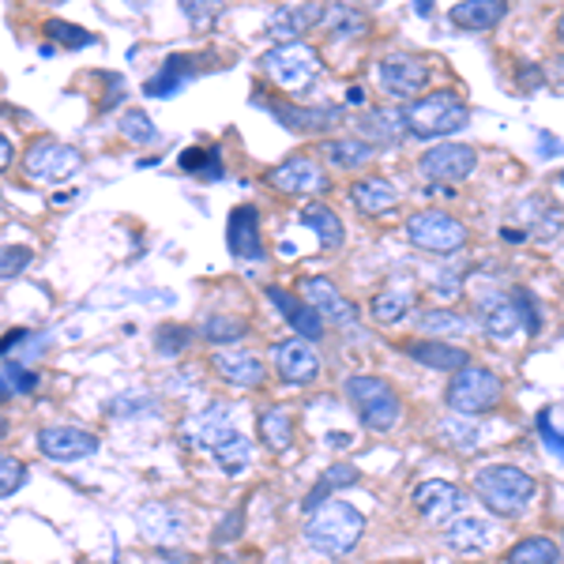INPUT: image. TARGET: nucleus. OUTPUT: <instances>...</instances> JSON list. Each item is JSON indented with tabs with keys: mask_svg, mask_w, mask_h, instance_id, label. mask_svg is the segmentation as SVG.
<instances>
[{
	"mask_svg": "<svg viewBox=\"0 0 564 564\" xmlns=\"http://www.w3.org/2000/svg\"><path fill=\"white\" fill-rule=\"evenodd\" d=\"M557 34H561V42H564V15H561V23H557Z\"/></svg>",
	"mask_w": 564,
	"mask_h": 564,
	"instance_id": "nucleus-53",
	"label": "nucleus"
},
{
	"mask_svg": "<svg viewBox=\"0 0 564 564\" xmlns=\"http://www.w3.org/2000/svg\"><path fill=\"white\" fill-rule=\"evenodd\" d=\"M212 154H215V151H199V148H193V151L181 154V166H185V170H207V166H212Z\"/></svg>",
	"mask_w": 564,
	"mask_h": 564,
	"instance_id": "nucleus-49",
	"label": "nucleus"
},
{
	"mask_svg": "<svg viewBox=\"0 0 564 564\" xmlns=\"http://www.w3.org/2000/svg\"><path fill=\"white\" fill-rule=\"evenodd\" d=\"M350 199L361 215H384L399 204V188L388 177H366L350 188Z\"/></svg>",
	"mask_w": 564,
	"mask_h": 564,
	"instance_id": "nucleus-24",
	"label": "nucleus"
},
{
	"mask_svg": "<svg viewBox=\"0 0 564 564\" xmlns=\"http://www.w3.org/2000/svg\"><path fill=\"white\" fill-rule=\"evenodd\" d=\"M241 527H245V523H241V512H226L223 527H218V531H215V545H226L230 539H238Z\"/></svg>",
	"mask_w": 564,
	"mask_h": 564,
	"instance_id": "nucleus-48",
	"label": "nucleus"
},
{
	"mask_svg": "<svg viewBox=\"0 0 564 564\" xmlns=\"http://www.w3.org/2000/svg\"><path fill=\"white\" fill-rule=\"evenodd\" d=\"M361 102H366V90H361V87H350V90H347V106H361Z\"/></svg>",
	"mask_w": 564,
	"mask_h": 564,
	"instance_id": "nucleus-52",
	"label": "nucleus"
},
{
	"mask_svg": "<svg viewBox=\"0 0 564 564\" xmlns=\"http://www.w3.org/2000/svg\"><path fill=\"white\" fill-rule=\"evenodd\" d=\"M26 335H31V332H23V327H15V332H8L4 339H0V358H4V354L12 350V347H20V343H26Z\"/></svg>",
	"mask_w": 564,
	"mask_h": 564,
	"instance_id": "nucleus-50",
	"label": "nucleus"
},
{
	"mask_svg": "<svg viewBox=\"0 0 564 564\" xmlns=\"http://www.w3.org/2000/svg\"><path fill=\"white\" fill-rule=\"evenodd\" d=\"M268 302L279 308V316L294 327V335H302V339H321L324 335V321L316 316V308L308 302H297L294 294H286L282 286H268Z\"/></svg>",
	"mask_w": 564,
	"mask_h": 564,
	"instance_id": "nucleus-18",
	"label": "nucleus"
},
{
	"mask_svg": "<svg viewBox=\"0 0 564 564\" xmlns=\"http://www.w3.org/2000/svg\"><path fill=\"white\" fill-rule=\"evenodd\" d=\"M12 159H15L12 140H8V135H0V174H4V170L12 166Z\"/></svg>",
	"mask_w": 564,
	"mask_h": 564,
	"instance_id": "nucleus-51",
	"label": "nucleus"
},
{
	"mask_svg": "<svg viewBox=\"0 0 564 564\" xmlns=\"http://www.w3.org/2000/svg\"><path fill=\"white\" fill-rule=\"evenodd\" d=\"M23 481H26V463L8 456V452H0V497L20 494Z\"/></svg>",
	"mask_w": 564,
	"mask_h": 564,
	"instance_id": "nucleus-42",
	"label": "nucleus"
},
{
	"mask_svg": "<svg viewBox=\"0 0 564 564\" xmlns=\"http://www.w3.org/2000/svg\"><path fill=\"white\" fill-rule=\"evenodd\" d=\"M188 72H193V65H188V57H170L166 65L159 68V76L148 79V95L154 98H166V95H174V90H181V84L188 79Z\"/></svg>",
	"mask_w": 564,
	"mask_h": 564,
	"instance_id": "nucleus-34",
	"label": "nucleus"
},
{
	"mask_svg": "<svg viewBox=\"0 0 564 564\" xmlns=\"http://www.w3.org/2000/svg\"><path fill=\"white\" fill-rule=\"evenodd\" d=\"M188 343H193V332H188V327H181V324H162L159 332H154V350L166 354V358L185 354Z\"/></svg>",
	"mask_w": 564,
	"mask_h": 564,
	"instance_id": "nucleus-40",
	"label": "nucleus"
},
{
	"mask_svg": "<svg viewBox=\"0 0 564 564\" xmlns=\"http://www.w3.org/2000/svg\"><path fill=\"white\" fill-rule=\"evenodd\" d=\"M417 366L425 369H436V372H459L470 366V354L452 347V343H441V339H417V343H406L403 347Z\"/></svg>",
	"mask_w": 564,
	"mask_h": 564,
	"instance_id": "nucleus-21",
	"label": "nucleus"
},
{
	"mask_svg": "<svg viewBox=\"0 0 564 564\" xmlns=\"http://www.w3.org/2000/svg\"><path fill=\"white\" fill-rule=\"evenodd\" d=\"M271 361H275L279 377L286 384H313L316 372H321V358L313 354L305 339H286V343H275L271 350Z\"/></svg>",
	"mask_w": 564,
	"mask_h": 564,
	"instance_id": "nucleus-16",
	"label": "nucleus"
},
{
	"mask_svg": "<svg viewBox=\"0 0 564 564\" xmlns=\"http://www.w3.org/2000/svg\"><path fill=\"white\" fill-rule=\"evenodd\" d=\"M302 294H305V302L316 308V316H321L324 324H343V327L358 324V305H354L327 275H308L302 282Z\"/></svg>",
	"mask_w": 564,
	"mask_h": 564,
	"instance_id": "nucleus-11",
	"label": "nucleus"
},
{
	"mask_svg": "<svg viewBox=\"0 0 564 564\" xmlns=\"http://www.w3.org/2000/svg\"><path fill=\"white\" fill-rule=\"evenodd\" d=\"M508 564H564L561 545L545 534H534V539H523L508 550Z\"/></svg>",
	"mask_w": 564,
	"mask_h": 564,
	"instance_id": "nucleus-29",
	"label": "nucleus"
},
{
	"mask_svg": "<svg viewBox=\"0 0 564 564\" xmlns=\"http://www.w3.org/2000/svg\"><path fill=\"white\" fill-rule=\"evenodd\" d=\"M444 542H448V550H456V553L486 550L489 527L481 520H475V516H459V520H452L448 527H444Z\"/></svg>",
	"mask_w": 564,
	"mask_h": 564,
	"instance_id": "nucleus-26",
	"label": "nucleus"
},
{
	"mask_svg": "<svg viewBox=\"0 0 564 564\" xmlns=\"http://www.w3.org/2000/svg\"><path fill=\"white\" fill-rule=\"evenodd\" d=\"M39 452L50 463H79L98 452V436L79 425H45L39 433Z\"/></svg>",
	"mask_w": 564,
	"mask_h": 564,
	"instance_id": "nucleus-10",
	"label": "nucleus"
},
{
	"mask_svg": "<svg viewBox=\"0 0 564 564\" xmlns=\"http://www.w3.org/2000/svg\"><path fill=\"white\" fill-rule=\"evenodd\" d=\"M481 327H486L489 339H497V343L516 339V332L523 327V316H520V305L512 302V294L508 297L497 294L481 302Z\"/></svg>",
	"mask_w": 564,
	"mask_h": 564,
	"instance_id": "nucleus-22",
	"label": "nucleus"
},
{
	"mask_svg": "<svg viewBox=\"0 0 564 564\" xmlns=\"http://www.w3.org/2000/svg\"><path fill=\"white\" fill-rule=\"evenodd\" d=\"M343 391H347V403L358 411L361 425L372 433H388L395 430L399 414H403V403H399L395 388L388 384V380L380 377H350L347 384H343Z\"/></svg>",
	"mask_w": 564,
	"mask_h": 564,
	"instance_id": "nucleus-4",
	"label": "nucleus"
},
{
	"mask_svg": "<svg viewBox=\"0 0 564 564\" xmlns=\"http://www.w3.org/2000/svg\"><path fill=\"white\" fill-rule=\"evenodd\" d=\"M324 26L335 34V39H361V34L369 31V15L350 4H332L324 15Z\"/></svg>",
	"mask_w": 564,
	"mask_h": 564,
	"instance_id": "nucleus-32",
	"label": "nucleus"
},
{
	"mask_svg": "<svg viewBox=\"0 0 564 564\" xmlns=\"http://www.w3.org/2000/svg\"><path fill=\"white\" fill-rule=\"evenodd\" d=\"M417 166H422V174L430 181H441L444 185V181H463L475 174L478 154L475 148H467V143H441V148L425 151Z\"/></svg>",
	"mask_w": 564,
	"mask_h": 564,
	"instance_id": "nucleus-14",
	"label": "nucleus"
},
{
	"mask_svg": "<svg viewBox=\"0 0 564 564\" xmlns=\"http://www.w3.org/2000/svg\"><path fill=\"white\" fill-rule=\"evenodd\" d=\"M268 113L275 117L282 129H290V132H321V129H332V124L339 121V109H335V106H316V109L268 106Z\"/></svg>",
	"mask_w": 564,
	"mask_h": 564,
	"instance_id": "nucleus-23",
	"label": "nucleus"
},
{
	"mask_svg": "<svg viewBox=\"0 0 564 564\" xmlns=\"http://www.w3.org/2000/svg\"><path fill=\"white\" fill-rule=\"evenodd\" d=\"M327 15L324 4H282L271 15V34L282 42H302V34H308L313 26H321Z\"/></svg>",
	"mask_w": 564,
	"mask_h": 564,
	"instance_id": "nucleus-20",
	"label": "nucleus"
},
{
	"mask_svg": "<svg viewBox=\"0 0 564 564\" xmlns=\"http://www.w3.org/2000/svg\"><path fill=\"white\" fill-rule=\"evenodd\" d=\"M8 433V422H4V417H0V436H4Z\"/></svg>",
	"mask_w": 564,
	"mask_h": 564,
	"instance_id": "nucleus-54",
	"label": "nucleus"
},
{
	"mask_svg": "<svg viewBox=\"0 0 564 564\" xmlns=\"http://www.w3.org/2000/svg\"><path fill=\"white\" fill-rule=\"evenodd\" d=\"M207 343H241L249 335V324L241 316H207L204 327H199Z\"/></svg>",
	"mask_w": 564,
	"mask_h": 564,
	"instance_id": "nucleus-36",
	"label": "nucleus"
},
{
	"mask_svg": "<svg viewBox=\"0 0 564 564\" xmlns=\"http://www.w3.org/2000/svg\"><path fill=\"white\" fill-rule=\"evenodd\" d=\"M324 154H327V162H332L335 170H361V166H369L372 162V148L366 140H327L324 143Z\"/></svg>",
	"mask_w": 564,
	"mask_h": 564,
	"instance_id": "nucleus-30",
	"label": "nucleus"
},
{
	"mask_svg": "<svg viewBox=\"0 0 564 564\" xmlns=\"http://www.w3.org/2000/svg\"><path fill=\"white\" fill-rule=\"evenodd\" d=\"M358 129L361 135H372V140H384V143H395L406 132L403 113H391V109H369V113H361Z\"/></svg>",
	"mask_w": 564,
	"mask_h": 564,
	"instance_id": "nucleus-33",
	"label": "nucleus"
},
{
	"mask_svg": "<svg viewBox=\"0 0 564 564\" xmlns=\"http://www.w3.org/2000/svg\"><path fill=\"white\" fill-rule=\"evenodd\" d=\"M260 65L282 90H305L321 76V53L305 42H282L263 53Z\"/></svg>",
	"mask_w": 564,
	"mask_h": 564,
	"instance_id": "nucleus-6",
	"label": "nucleus"
},
{
	"mask_svg": "<svg viewBox=\"0 0 564 564\" xmlns=\"http://www.w3.org/2000/svg\"><path fill=\"white\" fill-rule=\"evenodd\" d=\"M45 34H50L53 42L68 45V50H84V45H95V34L84 31V26H76V23H65V20H50V23H45Z\"/></svg>",
	"mask_w": 564,
	"mask_h": 564,
	"instance_id": "nucleus-41",
	"label": "nucleus"
},
{
	"mask_svg": "<svg viewBox=\"0 0 564 564\" xmlns=\"http://www.w3.org/2000/svg\"><path fill=\"white\" fill-rule=\"evenodd\" d=\"M185 433H188V441H193L196 448L218 452L226 441H234V436H238V425H234L230 406L215 403V406H207V411H199L196 417H188Z\"/></svg>",
	"mask_w": 564,
	"mask_h": 564,
	"instance_id": "nucleus-15",
	"label": "nucleus"
},
{
	"mask_svg": "<svg viewBox=\"0 0 564 564\" xmlns=\"http://www.w3.org/2000/svg\"><path fill=\"white\" fill-rule=\"evenodd\" d=\"M512 302L520 305V316H523V327L531 335H539L542 332V313H539V302H534V294L527 286H516L512 290Z\"/></svg>",
	"mask_w": 564,
	"mask_h": 564,
	"instance_id": "nucleus-44",
	"label": "nucleus"
},
{
	"mask_svg": "<svg viewBox=\"0 0 564 564\" xmlns=\"http://www.w3.org/2000/svg\"><path fill=\"white\" fill-rule=\"evenodd\" d=\"M0 215H4V196H0Z\"/></svg>",
	"mask_w": 564,
	"mask_h": 564,
	"instance_id": "nucleus-55",
	"label": "nucleus"
},
{
	"mask_svg": "<svg viewBox=\"0 0 564 564\" xmlns=\"http://www.w3.org/2000/svg\"><path fill=\"white\" fill-rule=\"evenodd\" d=\"M0 380H4V384H12L15 391H34V388H39V377H34V372H26L23 366H8Z\"/></svg>",
	"mask_w": 564,
	"mask_h": 564,
	"instance_id": "nucleus-46",
	"label": "nucleus"
},
{
	"mask_svg": "<svg viewBox=\"0 0 564 564\" xmlns=\"http://www.w3.org/2000/svg\"><path fill=\"white\" fill-rule=\"evenodd\" d=\"M212 456H215L218 467L226 470V475H241V470L252 463V444L245 441V436L238 433V436H234V441H226L218 452H212Z\"/></svg>",
	"mask_w": 564,
	"mask_h": 564,
	"instance_id": "nucleus-38",
	"label": "nucleus"
},
{
	"mask_svg": "<svg viewBox=\"0 0 564 564\" xmlns=\"http://www.w3.org/2000/svg\"><path fill=\"white\" fill-rule=\"evenodd\" d=\"M117 132H121L129 143H140V148H143V143L159 140V129H154L151 117L143 113V109H124L121 121H117Z\"/></svg>",
	"mask_w": 564,
	"mask_h": 564,
	"instance_id": "nucleus-37",
	"label": "nucleus"
},
{
	"mask_svg": "<svg viewBox=\"0 0 564 564\" xmlns=\"http://www.w3.org/2000/svg\"><path fill=\"white\" fill-rule=\"evenodd\" d=\"M417 327H422L425 335H459V332H467V321L441 305V308H430V313L417 316Z\"/></svg>",
	"mask_w": 564,
	"mask_h": 564,
	"instance_id": "nucleus-39",
	"label": "nucleus"
},
{
	"mask_svg": "<svg viewBox=\"0 0 564 564\" xmlns=\"http://www.w3.org/2000/svg\"><path fill=\"white\" fill-rule=\"evenodd\" d=\"M406 238H411L414 249L433 252V257H452L467 245V226L459 223L456 215H444V212H422L411 215L406 223Z\"/></svg>",
	"mask_w": 564,
	"mask_h": 564,
	"instance_id": "nucleus-7",
	"label": "nucleus"
},
{
	"mask_svg": "<svg viewBox=\"0 0 564 564\" xmlns=\"http://www.w3.org/2000/svg\"><path fill=\"white\" fill-rule=\"evenodd\" d=\"M377 79H380V87H384V95L399 98V102H411L414 95H422V90L430 87L433 72L422 57H414V53H388L377 65Z\"/></svg>",
	"mask_w": 564,
	"mask_h": 564,
	"instance_id": "nucleus-8",
	"label": "nucleus"
},
{
	"mask_svg": "<svg viewBox=\"0 0 564 564\" xmlns=\"http://www.w3.org/2000/svg\"><path fill=\"white\" fill-rule=\"evenodd\" d=\"M212 369L234 388H260L263 377H268V369H263L257 354H245V350H218L212 358Z\"/></svg>",
	"mask_w": 564,
	"mask_h": 564,
	"instance_id": "nucleus-19",
	"label": "nucleus"
},
{
	"mask_svg": "<svg viewBox=\"0 0 564 564\" xmlns=\"http://www.w3.org/2000/svg\"><path fill=\"white\" fill-rule=\"evenodd\" d=\"M302 223L316 234V238H321L324 249H339V245L347 241V230H343L339 215H335L332 207H324V204H308L302 212Z\"/></svg>",
	"mask_w": 564,
	"mask_h": 564,
	"instance_id": "nucleus-27",
	"label": "nucleus"
},
{
	"mask_svg": "<svg viewBox=\"0 0 564 564\" xmlns=\"http://www.w3.org/2000/svg\"><path fill=\"white\" fill-rule=\"evenodd\" d=\"M84 166V154L61 140H34L23 154V174L34 181H65Z\"/></svg>",
	"mask_w": 564,
	"mask_h": 564,
	"instance_id": "nucleus-9",
	"label": "nucleus"
},
{
	"mask_svg": "<svg viewBox=\"0 0 564 564\" xmlns=\"http://www.w3.org/2000/svg\"><path fill=\"white\" fill-rule=\"evenodd\" d=\"M417 516H422L425 523H436V527H448L452 520H459V508H463V494L459 486H452V481L444 478H430L422 481V486L411 494Z\"/></svg>",
	"mask_w": 564,
	"mask_h": 564,
	"instance_id": "nucleus-12",
	"label": "nucleus"
},
{
	"mask_svg": "<svg viewBox=\"0 0 564 564\" xmlns=\"http://www.w3.org/2000/svg\"><path fill=\"white\" fill-rule=\"evenodd\" d=\"M505 0H463V4L452 8V23L463 26V31H494L505 20Z\"/></svg>",
	"mask_w": 564,
	"mask_h": 564,
	"instance_id": "nucleus-25",
	"label": "nucleus"
},
{
	"mask_svg": "<svg viewBox=\"0 0 564 564\" xmlns=\"http://www.w3.org/2000/svg\"><path fill=\"white\" fill-rule=\"evenodd\" d=\"M34 260V252L26 245H0V279L23 275V268Z\"/></svg>",
	"mask_w": 564,
	"mask_h": 564,
	"instance_id": "nucleus-43",
	"label": "nucleus"
},
{
	"mask_svg": "<svg viewBox=\"0 0 564 564\" xmlns=\"http://www.w3.org/2000/svg\"><path fill=\"white\" fill-rule=\"evenodd\" d=\"M539 436H542V441L550 444V448L564 459V436L550 425V411H542V414H539Z\"/></svg>",
	"mask_w": 564,
	"mask_h": 564,
	"instance_id": "nucleus-47",
	"label": "nucleus"
},
{
	"mask_svg": "<svg viewBox=\"0 0 564 564\" xmlns=\"http://www.w3.org/2000/svg\"><path fill=\"white\" fill-rule=\"evenodd\" d=\"M561 185H564V174H561Z\"/></svg>",
	"mask_w": 564,
	"mask_h": 564,
	"instance_id": "nucleus-56",
	"label": "nucleus"
},
{
	"mask_svg": "<svg viewBox=\"0 0 564 564\" xmlns=\"http://www.w3.org/2000/svg\"><path fill=\"white\" fill-rule=\"evenodd\" d=\"M369 313L377 324H399L411 313V294H406V290H384V294L372 297Z\"/></svg>",
	"mask_w": 564,
	"mask_h": 564,
	"instance_id": "nucleus-35",
	"label": "nucleus"
},
{
	"mask_svg": "<svg viewBox=\"0 0 564 564\" xmlns=\"http://www.w3.org/2000/svg\"><path fill=\"white\" fill-rule=\"evenodd\" d=\"M354 481H358V470L347 467V463H335V467L324 470L321 486H327V489H347V486H354Z\"/></svg>",
	"mask_w": 564,
	"mask_h": 564,
	"instance_id": "nucleus-45",
	"label": "nucleus"
},
{
	"mask_svg": "<svg viewBox=\"0 0 564 564\" xmlns=\"http://www.w3.org/2000/svg\"><path fill=\"white\" fill-rule=\"evenodd\" d=\"M500 395H505V380H500L497 372L481 369V366L459 369L456 377H452L448 391H444V399H448L452 411L467 414V417L494 411V406L500 403Z\"/></svg>",
	"mask_w": 564,
	"mask_h": 564,
	"instance_id": "nucleus-5",
	"label": "nucleus"
},
{
	"mask_svg": "<svg viewBox=\"0 0 564 564\" xmlns=\"http://www.w3.org/2000/svg\"><path fill=\"white\" fill-rule=\"evenodd\" d=\"M475 494L481 505L494 516H508V520H520L527 508L534 505V478L527 470L512 467V463H489L475 475Z\"/></svg>",
	"mask_w": 564,
	"mask_h": 564,
	"instance_id": "nucleus-2",
	"label": "nucleus"
},
{
	"mask_svg": "<svg viewBox=\"0 0 564 564\" xmlns=\"http://www.w3.org/2000/svg\"><path fill=\"white\" fill-rule=\"evenodd\" d=\"M399 113H403V129L417 140H441V135H452L470 124V106L456 90H436V95L414 98Z\"/></svg>",
	"mask_w": 564,
	"mask_h": 564,
	"instance_id": "nucleus-3",
	"label": "nucleus"
},
{
	"mask_svg": "<svg viewBox=\"0 0 564 564\" xmlns=\"http://www.w3.org/2000/svg\"><path fill=\"white\" fill-rule=\"evenodd\" d=\"M268 185L275 193H286V196H308V193H324L327 188V174L316 166L308 154H294V159L279 162L275 170L268 174Z\"/></svg>",
	"mask_w": 564,
	"mask_h": 564,
	"instance_id": "nucleus-13",
	"label": "nucleus"
},
{
	"mask_svg": "<svg viewBox=\"0 0 564 564\" xmlns=\"http://www.w3.org/2000/svg\"><path fill=\"white\" fill-rule=\"evenodd\" d=\"M366 534V516L347 500H324L305 523V542L324 557H347Z\"/></svg>",
	"mask_w": 564,
	"mask_h": 564,
	"instance_id": "nucleus-1",
	"label": "nucleus"
},
{
	"mask_svg": "<svg viewBox=\"0 0 564 564\" xmlns=\"http://www.w3.org/2000/svg\"><path fill=\"white\" fill-rule=\"evenodd\" d=\"M140 527H143V534H148L151 542H174L181 534L177 512H174V508H166V505H148V508H143Z\"/></svg>",
	"mask_w": 564,
	"mask_h": 564,
	"instance_id": "nucleus-31",
	"label": "nucleus"
},
{
	"mask_svg": "<svg viewBox=\"0 0 564 564\" xmlns=\"http://www.w3.org/2000/svg\"><path fill=\"white\" fill-rule=\"evenodd\" d=\"M260 441H263V448H271L275 456L290 452V444H294V422H290V414L282 411V406H271V411L260 414Z\"/></svg>",
	"mask_w": 564,
	"mask_h": 564,
	"instance_id": "nucleus-28",
	"label": "nucleus"
},
{
	"mask_svg": "<svg viewBox=\"0 0 564 564\" xmlns=\"http://www.w3.org/2000/svg\"><path fill=\"white\" fill-rule=\"evenodd\" d=\"M226 241H230V252L241 260H263V238H260V215L257 207H234L230 218H226Z\"/></svg>",
	"mask_w": 564,
	"mask_h": 564,
	"instance_id": "nucleus-17",
	"label": "nucleus"
}]
</instances>
